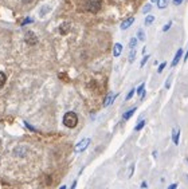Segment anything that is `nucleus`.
I'll return each instance as SVG.
<instances>
[{"instance_id": "obj_1", "label": "nucleus", "mask_w": 188, "mask_h": 189, "mask_svg": "<svg viewBox=\"0 0 188 189\" xmlns=\"http://www.w3.org/2000/svg\"><path fill=\"white\" fill-rule=\"evenodd\" d=\"M63 125L69 129H74L78 125V115L74 111H67L63 115Z\"/></svg>"}, {"instance_id": "obj_2", "label": "nucleus", "mask_w": 188, "mask_h": 189, "mask_svg": "<svg viewBox=\"0 0 188 189\" xmlns=\"http://www.w3.org/2000/svg\"><path fill=\"white\" fill-rule=\"evenodd\" d=\"M86 10L90 12L96 13L101 10V0H87L86 1Z\"/></svg>"}, {"instance_id": "obj_3", "label": "nucleus", "mask_w": 188, "mask_h": 189, "mask_svg": "<svg viewBox=\"0 0 188 189\" xmlns=\"http://www.w3.org/2000/svg\"><path fill=\"white\" fill-rule=\"evenodd\" d=\"M24 42L27 44H30V46H34V44L38 43V38L32 31H27L24 35Z\"/></svg>"}, {"instance_id": "obj_4", "label": "nucleus", "mask_w": 188, "mask_h": 189, "mask_svg": "<svg viewBox=\"0 0 188 189\" xmlns=\"http://www.w3.org/2000/svg\"><path fill=\"white\" fill-rule=\"evenodd\" d=\"M89 144H90V138H83L82 141H79L78 144L75 145V149L74 150L77 151V153H79V151H83L85 149L89 146Z\"/></svg>"}, {"instance_id": "obj_5", "label": "nucleus", "mask_w": 188, "mask_h": 189, "mask_svg": "<svg viewBox=\"0 0 188 189\" xmlns=\"http://www.w3.org/2000/svg\"><path fill=\"white\" fill-rule=\"evenodd\" d=\"M182 57H183V48H179L177 52H176V54H175V57H173V60H172V66H173V67H175L176 64H177V63L180 62Z\"/></svg>"}, {"instance_id": "obj_6", "label": "nucleus", "mask_w": 188, "mask_h": 189, "mask_svg": "<svg viewBox=\"0 0 188 189\" xmlns=\"http://www.w3.org/2000/svg\"><path fill=\"white\" fill-rule=\"evenodd\" d=\"M134 23V18H128V19H125L124 22L121 23V28L122 30H126V28H129L132 24Z\"/></svg>"}, {"instance_id": "obj_7", "label": "nucleus", "mask_w": 188, "mask_h": 189, "mask_svg": "<svg viewBox=\"0 0 188 189\" xmlns=\"http://www.w3.org/2000/svg\"><path fill=\"white\" fill-rule=\"evenodd\" d=\"M179 138H180V129L172 130V141L175 145H179Z\"/></svg>"}, {"instance_id": "obj_8", "label": "nucleus", "mask_w": 188, "mask_h": 189, "mask_svg": "<svg viewBox=\"0 0 188 189\" xmlns=\"http://www.w3.org/2000/svg\"><path fill=\"white\" fill-rule=\"evenodd\" d=\"M121 51H122V44L121 43H116L114 46H113V55H114V57H120Z\"/></svg>"}, {"instance_id": "obj_9", "label": "nucleus", "mask_w": 188, "mask_h": 189, "mask_svg": "<svg viewBox=\"0 0 188 189\" xmlns=\"http://www.w3.org/2000/svg\"><path fill=\"white\" fill-rule=\"evenodd\" d=\"M69 31H70V24H69V23H63V24H61V27H59V32H61L62 35H66Z\"/></svg>"}, {"instance_id": "obj_10", "label": "nucleus", "mask_w": 188, "mask_h": 189, "mask_svg": "<svg viewBox=\"0 0 188 189\" xmlns=\"http://www.w3.org/2000/svg\"><path fill=\"white\" fill-rule=\"evenodd\" d=\"M153 22H155V16H153V15H148L147 18H145V20H144V24L148 27V25H150Z\"/></svg>"}, {"instance_id": "obj_11", "label": "nucleus", "mask_w": 188, "mask_h": 189, "mask_svg": "<svg viewBox=\"0 0 188 189\" xmlns=\"http://www.w3.org/2000/svg\"><path fill=\"white\" fill-rule=\"evenodd\" d=\"M169 0H157V7H159L160 10H163V8H165L167 6H168Z\"/></svg>"}, {"instance_id": "obj_12", "label": "nucleus", "mask_w": 188, "mask_h": 189, "mask_svg": "<svg viewBox=\"0 0 188 189\" xmlns=\"http://www.w3.org/2000/svg\"><path fill=\"white\" fill-rule=\"evenodd\" d=\"M114 98H116V95H112V94H109L108 97H106L105 102H104V106H109V105H110V103H112L113 101H114Z\"/></svg>"}, {"instance_id": "obj_13", "label": "nucleus", "mask_w": 188, "mask_h": 189, "mask_svg": "<svg viewBox=\"0 0 188 189\" xmlns=\"http://www.w3.org/2000/svg\"><path fill=\"white\" fill-rule=\"evenodd\" d=\"M134 111H136V107H133V109H131V110H128L126 113L124 114V117H122V118H124L125 121H126V120H129V118H131V117L134 114Z\"/></svg>"}, {"instance_id": "obj_14", "label": "nucleus", "mask_w": 188, "mask_h": 189, "mask_svg": "<svg viewBox=\"0 0 188 189\" xmlns=\"http://www.w3.org/2000/svg\"><path fill=\"white\" fill-rule=\"evenodd\" d=\"M137 94L140 95L141 98H144V94H145V83H141L140 87L137 88Z\"/></svg>"}, {"instance_id": "obj_15", "label": "nucleus", "mask_w": 188, "mask_h": 189, "mask_svg": "<svg viewBox=\"0 0 188 189\" xmlns=\"http://www.w3.org/2000/svg\"><path fill=\"white\" fill-rule=\"evenodd\" d=\"M6 81H7L6 74H4L3 71H0V88H1L4 85H6Z\"/></svg>"}, {"instance_id": "obj_16", "label": "nucleus", "mask_w": 188, "mask_h": 189, "mask_svg": "<svg viewBox=\"0 0 188 189\" xmlns=\"http://www.w3.org/2000/svg\"><path fill=\"white\" fill-rule=\"evenodd\" d=\"M134 58H136V50L134 48H131V52H129V57H128V60L131 63H133Z\"/></svg>"}, {"instance_id": "obj_17", "label": "nucleus", "mask_w": 188, "mask_h": 189, "mask_svg": "<svg viewBox=\"0 0 188 189\" xmlns=\"http://www.w3.org/2000/svg\"><path fill=\"white\" fill-rule=\"evenodd\" d=\"M137 38H132L131 42H129V48H136V46H137Z\"/></svg>"}, {"instance_id": "obj_18", "label": "nucleus", "mask_w": 188, "mask_h": 189, "mask_svg": "<svg viewBox=\"0 0 188 189\" xmlns=\"http://www.w3.org/2000/svg\"><path fill=\"white\" fill-rule=\"evenodd\" d=\"M144 126H145V121H144V120H141L140 122L137 123V126H136V127H134V130H136V132H140V130L143 129Z\"/></svg>"}, {"instance_id": "obj_19", "label": "nucleus", "mask_w": 188, "mask_h": 189, "mask_svg": "<svg viewBox=\"0 0 188 189\" xmlns=\"http://www.w3.org/2000/svg\"><path fill=\"white\" fill-rule=\"evenodd\" d=\"M165 67H167V62H163V63H161V64L159 66V69H157V73L161 74V73L164 71V70H165Z\"/></svg>"}, {"instance_id": "obj_20", "label": "nucleus", "mask_w": 188, "mask_h": 189, "mask_svg": "<svg viewBox=\"0 0 188 189\" xmlns=\"http://www.w3.org/2000/svg\"><path fill=\"white\" fill-rule=\"evenodd\" d=\"M137 39H140V40H145V32H144L143 30H138Z\"/></svg>"}, {"instance_id": "obj_21", "label": "nucleus", "mask_w": 188, "mask_h": 189, "mask_svg": "<svg viewBox=\"0 0 188 189\" xmlns=\"http://www.w3.org/2000/svg\"><path fill=\"white\" fill-rule=\"evenodd\" d=\"M134 93H136V90H134V88H132L131 91L128 93V95H126V98H125V99H126V101H129V99H131V98L133 97V94H134Z\"/></svg>"}, {"instance_id": "obj_22", "label": "nucleus", "mask_w": 188, "mask_h": 189, "mask_svg": "<svg viewBox=\"0 0 188 189\" xmlns=\"http://www.w3.org/2000/svg\"><path fill=\"white\" fill-rule=\"evenodd\" d=\"M171 25H172V22H168V23H167V24L163 27V31H164V32L169 31V28H171Z\"/></svg>"}, {"instance_id": "obj_23", "label": "nucleus", "mask_w": 188, "mask_h": 189, "mask_svg": "<svg viewBox=\"0 0 188 189\" xmlns=\"http://www.w3.org/2000/svg\"><path fill=\"white\" fill-rule=\"evenodd\" d=\"M133 172H134V164H132L131 168H129V172H128V177H131L133 174Z\"/></svg>"}, {"instance_id": "obj_24", "label": "nucleus", "mask_w": 188, "mask_h": 189, "mask_svg": "<svg viewBox=\"0 0 188 189\" xmlns=\"http://www.w3.org/2000/svg\"><path fill=\"white\" fill-rule=\"evenodd\" d=\"M148 59H149V55H145V57L143 58V60H141V63H140V66L143 67L144 64H145V63H147V60H148Z\"/></svg>"}, {"instance_id": "obj_25", "label": "nucleus", "mask_w": 188, "mask_h": 189, "mask_svg": "<svg viewBox=\"0 0 188 189\" xmlns=\"http://www.w3.org/2000/svg\"><path fill=\"white\" fill-rule=\"evenodd\" d=\"M150 8H152V6H150V4H147V6L144 7V10H143V12H144V13H147V12H149V11H150Z\"/></svg>"}, {"instance_id": "obj_26", "label": "nucleus", "mask_w": 188, "mask_h": 189, "mask_svg": "<svg viewBox=\"0 0 188 189\" xmlns=\"http://www.w3.org/2000/svg\"><path fill=\"white\" fill-rule=\"evenodd\" d=\"M171 81H172V75H169L168 81H167V83H165V88H169V86H171Z\"/></svg>"}, {"instance_id": "obj_27", "label": "nucleus", "mask_w": 188, "mask_h": 189, "mask_svg": "<svg viewBox=\"0 0 188 189\" xmlns=\"http://www.w3.org/2000/svg\"><path fill=\"white\" fill-rule=\"evenodd\" d=\"M182 3H183V0H173V4H175V6H180Z\"/></svg>"}, {"instance_id": "obj_28", "label": "nucleus", "mask_w": 188, "mask_h": 189, "mask_svg": "<svg viewBox=\"0 0 188 189\" xmlns=\"http://www.w3.org/2000/svg\"><path fill=\"white\" fill-rule=\"evenodd\" d=\"M168 188L169 189H175V188H177V184H172V185H169Z\"/></svg>"}, {"instance_id": "obj_29", "label": "nucleus", "mask_w": 188, "mask_h": 189, "mask_svg": "<svg viewBox=\"0 0 188 189\" xmlns=\"http://www.w3.org/2000/svg\"><path fill=\"white\" fill-rule=\"evenodd\" d=\"M187 59H188V50H187V52H185V55H184V60L187 62Z\"/></svg>"}, {"instance_id": "obj_30", "label": "nucleus", "mask_w": 188, "mask_h": 189, "mask_svg": "<svg viewBox=\"0 0 188 189\" xmlns=\"http://www.w3.org/2000/svg\"><path fill=\"white\" fill-rule=\"evenodd\" d=\"M147 186H148L147 183H143V184H141V188H147Z\"/></svg>"}, {"instance_id": "obj_31", "label": "nucleus", "mask_w": 188, "mask_h": 189, "mask_svg": "<svg viewBox=\"0 0 188 189\" xmlns=\"http://www.w3.org/2000/svg\"><path fill=\"white\" fill-rule=\"evenodd\" d=\"M30 1H31V0H24V3H30ZM32 1H34V0H32Z\"/></svg>"}, {"instance_id": "obj_32", "label": "nucleus", "mask_w": 188, "mask_h": 189, "mask_svg": "<svg viewBox=\"0 0 188 189\" xmlns=\"http://www.w3.org/2000/svg\"><path fill=\"white\" fill-rule=\"evenodd\" d=\"M150 1H157V0H150Z\"/></svg>"}]
</instances>
